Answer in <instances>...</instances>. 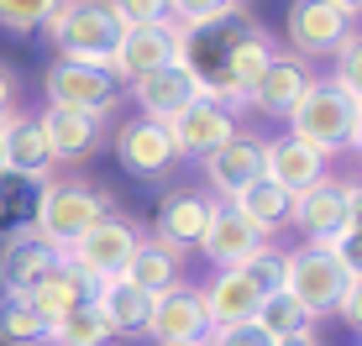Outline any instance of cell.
<instances>
[{
  "label": "cell",
  "mask_w": 362,
  "mask_h": 346,
  "mask_svg": "<svg viewBox=\"0 0 362 346\" xmlns=\"http://www.w3.org/2000/svg\"><path fill=\"white\" fill-rule=\"evenodd\" d=\"M105 215H116L110 189H100V184H90V179H42L37 184L27 226H32L37 241H47L58 257H64L69 246L79 241L90 226H100Z\"/></svg>",
  "instance_id": "obj_1"
},
{
  "label": "cell",
  "mask_w": 362,
  "mask_h": 346,
  "mask_svg": "<svg viewBox=\"0 0 362 346\" xmlns=\"http://www.w3.org/2000/svg\"><path fill=\"white\" fill-rule=\"evenodd\" d=\"M47 42H53L58 58L69 64H95V68H110L121 47V21L105 0H58V11L47 16Z\"/></svg>",
  "instance_id": "obj_2"
},
{
  "label": "cell",
  "mask_w": 362,
  "mask_h": 346,
  "mask_svg": "<svg viewBox=\"0 0 362 346\" xmlns=\"http://www.w3.org/2000/svg\"><path fill=\"white\" fill-rule=\"evenodd\" d=\"M158 68H199L194 64V32H184L179 21H153V27H127L121 47L110 58V73L121 84L147 79Z\"/></svg>",
  "instance_id": "obj_3"
},
{
  "label": "cell",
  "mask_w": 362,
  "mask_h": 346,
  "mask_svg": "<svg viewBox=\"0 0 362 346\" xmlns=\"http://www.w3.org/2000/svg\"><path fill=\"white\" fill-rule=\"evenodd\" d=\"M352 95H341L331 79H315L305 95L294 100V110L284 121H289V137L315 147L320 157H341L346 153V137H352Z\"/></svg>",
  "instance_id": "obj_4"
},
{
  "label": "cell",
  "mask_w": 362,
  "mask_h": 346,
  "mask_svg": "<svg viewBox=\"0 0 362 346\" xmlns=\"http://www.w3.org/2000/svg\"><path fill=\"white\" fill-rule=\"evenodd\" d=\"M346 278L341 263L326 252V246H299L289 252V273H284V294L305 310L310 320H326L341 310V294H346Z\"/></svg>",
  "instance_id": "obj_5"
},
{
  "label": "cell",
  "mask_w": 362,
  "mask_h": 346,
  "mask_svg": "<svg viewBox=\"0 0 362 346\" xmlns=\"http://www.w3.org/2000/svg\"><path fill=\"white\" fill-rule=\"evenodd\" d=\"M136 241H142V231H136V220L127 215H105L100 226H90L79 241L64 252V263H74L90 283H110V278H121L127 273V263H132V252H136Z\"/></svg>",
  "instance_id": "obj_6"
},
{
  "label": "cell",
  "mask_w": 362,
  "mask_h": 346,
  "mask_svg": "<svg viewBox=\"0 0 362 346\" xmlns=\"http://www.w3.org/2000/svg\"><path fill=\"white\" fill-rule=\"evenodd\" d=\"M42 95L47 105H64V110H95V116H116L121 105V79L110 68H95V64H47L42 73Z\"/></svg>",
  "instance_id": "obj_7"
},
{
  "label": "cell",
  "mask_w": 362,
  "mask_h": 346,
  "mask_svg": "<svg viewBox=\"0 0 362 346\" xmlns=\"http://www.w3.org/2000/svg\"><path fill=\"white\" fill-rule=\"evenodd\" d=\"M352 32L357 27L336 6H326V0H289V11H284V42L305 64L310 58H336L352 42Z\"/></svg>",
  "instance_id": "obj_8"
},
{
  "label": "cell",
  "mask_w": 362,
  "mask_h": 346,
  "mask_svg": "<svg viewBox=\"0 0 362 346\" xmlns=\"http://www.w3.org/2000/svg\"><path fill=\"white\" fill-rule=\"evenodd\" d=\"M116 163L132 173V179H163V173L179 168V147H173V131L163 121H147V116H132L116 126Z\"/></svg>",
  "instance_id": "obj_9"
},
{
  "label": "cell",
  "mask_w": 362,
  "mask_h": 346,
  "mask_svg": "<svg viewBox=\"0 0 362 346\" xmlns=\"http://www.w3.org/2000/svg\"><path fill=\"white\" fill-rule=\"evenodd\" d=\"M210 315L199 304V289L189 283H173L168 294H158L153 310H147V336L153 346H205L210 341Z\"/></svg>",
  "instance_id": "obj_10"
},
{
  "label": "cell",
  "mask_w": 362,
  "mask_h": 346,
  "mask_svg": "<svg viewBox=\"0 0 362 346\" xmlns=\"http://www.w3.org/2000/svg\"><path fill=\"white\" fill-rule=\"evenodd\" d=\"M289 226L305 237V246H331V241H341L346 231H352V215H346V189H341V179H320L315 189H305V194H294V205H289Z\"/></svg>",
  "instance_id": "obj_11"
},
{
  "label": "cell",
  "mask_w": 362,
  "mask_h": 346,
  "mask_svg": "<svg viewBox=\"0 0 362 346\" xmlns=\"http://www.w3.org/2000/svg\"><path fill=\"white\" fill-rule=\"evenodd\" d=\"M105 121L110 116H95V110H64V105H47L37 116L42 126V142L53 153V163H84L105 147Z\"/></svg>",
  "instance_id": "obj_12"
},
{
  "label": "cell",
  "mask_w": 362,
  "mask_h": 346,
  "mask_svg": "<svg viewBox=\"0 0 362 346\" xmlns=\"http://www.w3.org/2000/svg\"><path fill=\"white\" fill-rule=\"evenodd\" d=\"M199 173H205V184L216 189V200L242 194L252 179H263V137H257V131H236L226 147L199 157Z\"/></svg>",
  "instance_id": "obj_13"
},
{
  "label": "cell",
  "mask_w": 362,
  "mask_h": 346,
  "mask_svg": "<svg viewBox=\"0 0 362 346\" xmlns=\"http://www.w3.org/2000/svg\"><path fill=\"white\" fill-rule=\"evenodd\" d=\"M168 131H173L179 157H194V163H199L205 153L226 147L236 131H242V116H231V110H221V105H210V100H189L179 116L168 121Z\"/></svg>",
  "instance_id": "obj_14"
},
{
  "label": "cell",
  "mask_w": 362,
  "mask_h": 346,
  "mask_svg": "<svg viewBox=\"0 0 362 346\" xmlns=\"http://www.w3.org/2000/svg\"><path fill=\"white\" fill-rule=\"evenodd\" d=\"M263 179H273L284 194H305L320 179H331V157H320L315 147L294 142L289 131L284 137H263Z\"/></svg>",
  "instance_id": "obj_15"
},
{
  "label": "cell",
  "mask_w": 362,
  "mask_h": 346,
  "mask_svg": "<svg viewBox=\"0 0 362 346\" xmlns=\"http://www.w3.org/2000/svg\"><path fill=\"white\" fill-rule=\"evenodd\" d=\"M58 252L47 241L32 237V226H16L6 241H0V294H16V299H27V294L53 273Z\"/></svg>",
  "instance_id": "obj_16"
},
{
  "label": "cell",
  "mask_w": 362,
  "mask_h": 346,
  "mask_svg": "<svg viewBox=\"0 0 362 346\" xmlns=\"http://www.w3.org/2000/svg\"><path fill=\"white\" fill-rule=\"evenodd\" d=\"M0 153H6V173L11 179H27V184H42L53 179V153H47L42 142V126H37V116H21V110H11L6 121H0Z\"/></svg>",
  "instance_id": "obj_17"
},
{
  "label": "cell",
  "mask_w": 362,
  "mask_h": 346,
  "mask_svg": "<svg viewBox=\"0 0 362 346\" xmlns=\"http://www.w3.org/2000/svg\"><path fill=\"white\" fill-rule=\"evenodd\" d=\"M127 90H132L136 116L168 126L189 100H199V68H158V73H147V79H132Z\"/></svg>",
  "instance_id": "obj_18"
},
{
  "label": "cell",
  "mask_w": 362,
  "mask_h": 346,
  "mask_svg": "<svg viewBox=\"0 0 362 346\" xmlns=\"http://www.w3.org/2000/svg\"><path fill=\"white\" fill-rule=\"evenodd\" d=\"M315 84V73H310L305 58H294V53H279L273 64L263 68V79L247 90V110H257V116H273V121H284L294 110V100Z\"/></svg>",
  "instance_id": "obj_19"
},
{
  "label": "cell",
  "mask_w": 362,
  "mask_h": 346,
  "mask_svg": "<svg viewBox=\"0 0 362 346\" xmlns=\"http://www.w3.org/2000/svg\"><path fill=\"white\" fill-rule=\"evenodd\" d=\"M257 246H268L263 231H252V226H247V220L226 205V200H216V205H210L205 237H199V252L210 257V268H242L247 257L257 252Z\"/></svg>",
  "instance_id": "obj_20"
},
{
  "label": "cell",
  "mask_w": 362,
  "mask_h": 346,
  "mask_svg": "<svg viewBox=\"0 0 362 346\" xmlns=\"http://www.w3.org/2000/svg\"><path fill=\"white\" fill-rule=\"evenodd\" d=\"M210 205L205 194L194 189H168L158 200V215H153V241H163L168 252H184V246H199L205 237V220H210Z\"/></svg>",
  "instance_id": "obj_21"
},
{
  "label": "cell",
  "mask_w": 362,
  "mask_h": 346,
  "mask_svg": "<svg viewBox=\"0 0 362 346\" xmlns=\"http://www.w3.org/2000/svg\"><path fill=\"white\" fill-rule=\"evenodd\" d=\"M199 304H205L210 326H247V320H257V304H263V294L252 289L236 268H216V278L199 289Z\"/></svg>",
  "instance_id": "obj_22"
},
{
  "label": "cell",
  "mask_w": 362,
  "mask_h": 346,
  "mask_svg": "<svg viewBox=\"0 0 362 346\" xmlns=\"http://www.w3.org/2000/svg\"><path fill=\"white\" fill-rule=\"evenodd\" d=\"M279 58V47H273V37L263 21H252V16H242V32L226 42V58H221V73L236 84V90H252L257 79H263V68Z\"/></svg>",
  "instance_id": "obj_23"
},
{
  "label": "cell",
  "mask_w": 362,
  "mask_h": 346,
  "mask_svg": "<svg viewBox=\"0 0 362 346\" xmlns=\"http://www.w3.org/2000/svg\"><path fill=\"white\" fill-rule=\"evenodd\" d=\"M27 299H32V310L42 315L47 326H58L64 315H74L79 304H90V299H95V283L84 278L74 263H64V257H58V263H53V273H47L42 283H37V289L27 294Z\"/></svg>",
  "instance_id": "obj_24"
},
{
  "label": "cell",
  "mask_w": 362,
  "mask_h": 346,
  "mask_svg": "<svg viewBox=\"0 0 362 346\" xmlns=\"http://www.w3.org/2000/svg\"><path fill=\"white\" fill-rule=\"evenodd\" d=\"M95 310L105 315L110 336L136 341V336H147V310H153V294L132 289L127 278H110V283H95Z\"/></svg>",
  "instance_id": "obj_25"
},
{
  "label": "cell",
  "mask_w": 362,
  "mask_h": 346,
  "mask_svg": "<svg viewBox=\"0 0 362 346\" xmlns=\"http://www.w3.org/2000/svg\"><path fill=\"white\" fill-rule=\"evenodd\" d=\"M226 205H231V210H236V215H242L252 231L273 237V231H284V226H289V205H294V194H284L273 179H252L242 194H231Z\"/></svg>",
  "instance_id": "obj_26"
},
{
  "label": "cell",
  "mask_w": 362,
  "mask_h": 346,
  "mask_svg": "<svg viewBox=\"0 0 362 346\" xmlns=\"http://www.w3.org/2000/svg\"><path fill=\"white\" fill-rule=\"evenodd\" d=\"M132 283V289H142V294H168L173 283H179V252H168L163 241H136V252H132V263H127V273H121Z\"/></svg>",
  "instance_id": "obj_27"
},
{
  "label": "cell",
  "mask_w": 362,
  "mask_h": 346,
  "mask_svg": "<svg viewBox=\"0 0 362 346\" xmlns=\"http://www.w3.org/2000/svg\"><path fill=\"white\" fill-rule=\"evenodd\" d=\"M0 346H53V326L32 310V299L0 294Z\"/></svg>",
  "instance_id": "obj_28"
},
{
  "label": "cell",
  "mask_w": 362,
  "mask_h": 346,
  "mask_svg": "<svg viewBox=\"0 0 362 346\" xmlns=\"http://www.w3.org/2000/svg\"><path fill=\"white\" fill-rule=\"evenodd\" d=\"M257 326H263L279 346H284V341H315V320L299 310L284 289H279V294H263V304H257Z\"/></svg>",
  "instance_id": "obj_29"
},
{
  "label": "cell",
  "mask_w": 362,
  "mask_h": 346,
  "mask_svg": "<svg viewBox=\"0 0 362 346\" xmlns=\"http://www.w3.org/2000/svg\"><path fill=\"white\" fill-rule=\"evenodd\" d=\"M247 16V0H168V21H179L184 32L226 27V21Z\"/></svg>",
  "instance_id": "obj_30"
},
{
  "label": "cell",
  "mask_w": 362,
  "mask_h": 346,
  "mask_svg": "<svg viewBox=\"0 0 362 346\" xmlns=\"http://www.w3.org/2000/svg\"><path fill=\"white\" fill-rule=\"evenodd\" d=\"M116 336H110V326H105V315L95 310V299L90 304H79L74 315H64L53 326V346H110Z\"/></svg>",
  "instance_id": "obj_31"
},
{
  "label": "cell",
  "mask_w": 362,
  "mask_h": 346,
  "mask_svg": "<svg viewBox=\"0 0 362 346\" xmlns=\"http://www.w3.org/2000/svg\"><path fill=\"white\" fill-rule=\"evenodd\" d=\"M236 273L252 283L257 294H279V289H284V273H289V252H279V246L268 241V246H257V252L247 257Z\"/></svg>",
  "instance_id": "obj_32"
},
{
  "label": "cell",
  "mask_w": 362,
  "mask_h": 346,
  "mask_svg": "<svg viewBox=\"0 0 362 346\" xmlns=\"http://www.w3.org/2000/svg\"><path fill=\"white\" fill-rule=\"evenodd\" d=\"M58 11V0H0V32L32 37L47 27V16Z\"/></svg>",
  "instance_id": "obj_33"
},
{
  "label": "cell",
  "mask_w": 362,
  "mask_h": 346,
  "mask_svg": "<svg viewBox=\"0 0 362 346\" xmlns=\"http://www.w3.org/2000/svg\"><path fill=\"white\" fill-rule=\"evenodd\" d=\"M331 84L341 95H352V100H362V32H352V42L336 53V73H331Z\"/></svg>",
  "instance_id": "obj_34"
},
{
  "label": "cell",
  "mask_w": 362,
  "mask_h": 346,
  "mask_svg": "<svg viewBox=\"0 0 362 346\" xmlns=\"http://www.w3.org/2000/svg\"><path fill=\"white\" fill-rule=\"evenodd\" d=\"M116 11L121 27H153V21H168V0H105Z\"/></svg>",
  "instance_id": "obj_35"
},
{
  "label": "cell",
  "mask_w": 362,
  "mask_h": 346,
  "mask_svg": "<svg viewBox=\"0 0 362 346\" xmlns=\"http://www.w3.org/2000/svg\"><path fill=\"white\" fill-rule=\"evenodd\" d=\"M205 346H279V341H273L257 320H247V326H221V330H210Z\"/></svg>",
  "instance_id": "obj_36"
},
{
  "label": "cell",
  "mask_w": 362,
  "mask_h": 346,
  "mask_svg": "<svg viewBox=\"0 0 362 346\" xmlns=\"http://www.w3.org/2000/svg\"><path fill=\"white\" fill-rule=\"evenodd\" d=\"M326 252L336 257V263H341V273L346 278H362V231H346L341 241H331Z\"/></svg>",
  "instance_id": "obj_37"
},
{
  "label": "cell",
  "mask_w": 362,
  "mask_h": 346,
  "mask_svg": "<svg viewBox=\"0 0 362 346\" xmlns=\"http://www.w3.org/2000/svg\"><path fill=\"white\" fill-rule=\"evenodd\" d=\"M336 315L346 320V330H357V336H362V278H352V283H346V294H341V310H336Z\"/></svg>",
  "instance_id": "obj_38"
},
{
  "label": "cell",
  "mask_w": 362,
  "mask_h": 346,
  "mask_svg": "<svg viewBox=\"0 0 362 346\" xmlns=\"http://www.w3.org/2000/svg\"><path fill=\"white\" fill-rule=\"evenodd\" d=\"M16 95H21V79H16V68L11 64H0V121L16 110Z\"/></svg>",
  "instance_id": "obj_39"
},
{
  "label": "cell",
  "mask_w": 362,
  "mask_h": 346,
  "mask_svg": "<svg viewBox=\"0 0 362 346\" xmlns=\"http://www.w3.org/2000/svg\"><path fill=\"white\" fill-rule=\"evenodd\" d=\"M346 189V215H352V231H362V184L357 179H341Z\"/></svg>",
  "instance_id": "obj_40"
},
{
  "label": "cell",
  "mask_w": 362,
  "mask_h": 346,
  "mask_svg": "<svg viewBox=\"0 0 362 346\" xmlns=\"http://www.w3.org/2000/svg\"><path fill=\"white\" fill-rule=\"evenodd\" d=\"M346 153H357V157H362V100L352 105V137H346Z\"/></svg>",
  "instance_id": "obj_41"
},
{
  "label": "cell",
  "mask_w": 362,
  "mask_h": 346,
  "mask_svg": "<svg viewBox=\"0 0 362 346\" xmlns=\"http://www.w3.org/2000/svg\"><path fill=\"white\" fill-rule=\"evenodd\" d=\"M326 6H336L346 21H357V16H362V0H326Z\"/></svg>",
  "instance_id": "obj_42"
},
{
  "label": "cell",
  "mask_w": 362,
  "mask_h": 346,
  "mask_svg": "<svg viewBox=\"0 0 362 346\" xmlns=\"http://www.w3.org/2000/svg\"><path fill=\"white\" fill-rule=\"evenodd\" d=\"M284 346H315V341H284Z\"/></svg>",
  "instance_id": "obj_43"
},
{
  "label": "cell",
  "mask_w": 362,
  "mask_h": 346,
  "mask_svg": "<svg viewBox=\"0 0 362 346\" xmlns=\"http://www.w3.org/2000/svg\"><path fill=\"white\" fill-rule=\"evenodd\" d=\"M0 179H6V153H0Z\"/></svg>",
  "instance_id": "obj_44"
},
{
  "label": "cell",
  "mask_w": 362,
  "mask_h": 346,
  "mask_svg": "<svg viewBox=\"0 0 362 346\" xmlns=\"http://www.w3.org/2000/svg\"><path fill=\"white\" fill-rule=\"evenodd\" d=\"M352 179H357V184H362V163H357V173H352Z\"/></svg>",
  "instance_id": "obj_45"
}]
</instances>
